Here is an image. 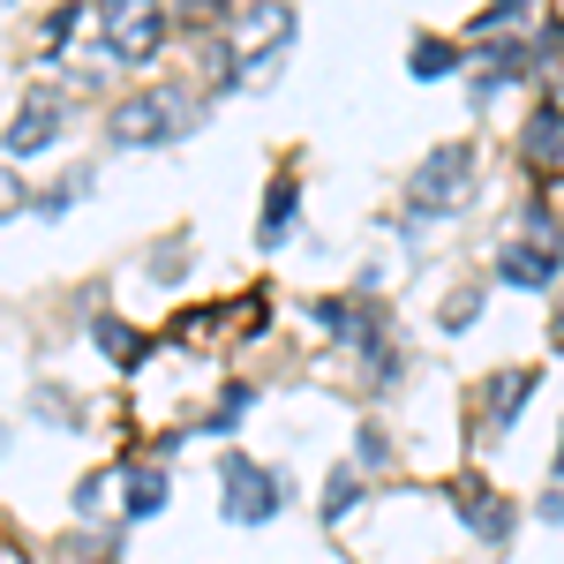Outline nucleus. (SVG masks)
<instances>
[{"mask_svg": "<svg viewBox=\"0 0 564 564\" xmlns=\"http://www.w3.org/2000/svg\"><path fill=\"white\" fill-rule=\"evenodd\" d=\"M106 505V475H84L76 481V512H98Z\"/></svg>", "mask_w": 564, "mask_h": 564, "instance_id": "4be33fe9", "label": "nucleus"}, {"mask_svg": "<svg viewBox=\"0 0 564 564\" xmlns=\"http://www.w3.org/2000/svg\"><path fill=\"white\" fill-rule=\"evenodd\" d=\"M15 204H23V188H15V174H8V166H0V212H15Z\"/></svg>", "mask_w": 564, "mask_h": 564, "instance_id": "b1692460", "label": "nucleus"}, {"mask_svg": "<svg viewBox=\"0 0 564 564\" xmlns=\"http://www.w3.org/2000/svg\"><path fill=\"white\" fill-rule=\"evenodd\" d=\"M475 196V143H436L430 159L406 174V218H452Z\"/></svg>", "mask_w": 564, "mask_h": 564, "instance_id": "7ed1b4c3", "label": "nucleus"}, {"mask_svg": "<svg viewBox=\"0 0 564 564\" xmlns=\"http://www.w3.org/2000/svg\"><path fill=\"white\" fill-rule=\"evenodd\" d=\"M204 121L181 90H135V98H121L113 113H106V143L113 151H159V143H174V135H188Z\"/></svg>", "mask_w": 564, "mask_h": 564, "instance_id": "f03ea898", "label": "nucleus"}, {"mask_svg": "<svg viewBox=\"0 0 564 564\" xmlns=\"http://www.w3.org/2000/svg\"><path fill=\"white\" fill-rule=\"evenodd\" d=\"M316 324H324L332 339H347L354 354H377V347H384V332H377V308H369V302H316Z\"/></svg>", "mask_w": 564, "mask_h": 564, "instance_id": "6e6552de", "label": "nucleus"}, {"mask_svg": "<svg viewBox=\"0 0 564 564\" xmlns=\"http://www.w3.org/2000/svg\"><path fill=\"white\" fill-rule=\"evenodd\" d=\"M61 129H68L61 98H53V90H31V98L15 106V121H8V135H0V143H8V159H39Z\"/></svg>", "mask_w": 564, "mask_h": 564, "instance_id": "423d86ee", "label": "nucleus"}, {"mask_svg": "<svg viewBox=\"0 0 564 564\" xmlns=\"http://www.w3.org/2000/svg\"><path fill=\"white\" fill-rule=\"evenodd\" d=\"M76 15H84V8H76V0H68V8H53V15H45V31H39V45H45V53H61V45H68V31H76Z\"/></svg>", "mask_w": 564, "mask_h": 564, "instance_id": "6ab92c4d", "label": "nucleus"}, {"mask_svg": "<svg viewBox=\"0 0 564 564\" xmlns=\"http://www.w3.org/2000/svg\"><path fill=\"white\" fill-rule=\"evenodd\" d=\"M406 68H414L422 84H436V76H452V68H459V45H444V39H414Z\"/></svg>", "mask_w": 564, "mask_h": 564, "instance_id": "dca6fc26", "label": "nucleus"}, {"mask_svg": "<svg viewBox=\"0 0 564 564\" xmlns=\"http://www.w3.org/2000/svg\"><path fill=\"white\" fill-rule=\"evenodd\" d=\"M354 459H361V467H384V459H391V436L377 430V422H369V430L354 436Z\"/></svg>", "mask_w": 564, "mask_h": 564, "instance_id": "aec40b11", "label": "nucleus"}, {"mask_svg": "<svg viewBox=\"0 0 564 564\" xmlns=\"http://www.w3.org/2000/svg\"><path fill=\"white\" fill-rule=\"evenodd\" d=\"M286 497H294V481L279 475V467H263L249 452H226L218 459V505H226V527H271L286 512Z\"/></svg>", "mask_w": 564, "mask_h": 564, "instance_id": "20e7f679", "label": "nucleus"}, {"mask_svg": "<svg viewBox=\"0 0 564 564\" xmlns=\"http://www.w3.org/2000/svg\"><path fill=\"white\" fill-rule=\"evenodd\" d=\"M354 505H361V475L354 467H332V481H324V527H347Z\"/></svg>", "mask_w": 564, "mask_h": 564, "instance_id": "2eb2a0df", "label": "nucleus"}, {"mask_svg": "<svg viewBox=\"0 0 564 564\" xmlns=\"http://www.w3.org/2000/svg\"><path fill=\"white\" fill-rule=\"evenodd\" d=\"M166 45V8L159 0H98V53H113L121 68H143Z\"/></svg>", "mask_w": 564, "mask_h": 564, "instance_id": "39448f33", "label": "nucleus"}, {"mask_svg": "<svg viewBox=\"0 0 564 564\" xmlns=\"http://www.w3.org/2000/svg\"><path fill=\"white\" fill-rule=\"evenodd\" d=\"M534 512H542V520H550V527H564V489H550V497H542Z\"/></svg>", "mask_w": 564, "mask_h": 564, "instance_id": "5701e85b", "label": "nucleus"}, {"mask_svg": "<svg viewBox=\"0 0 564 564\" xmlns=\"http://www.w3.org/2000/svg\"><path fill=\"white\" fill-rule=\"evenodd\" d=\"M475 316H481V294H459V302L444 308V332H467Z\"/></svg>", "mask_w": 564, "mask_h": 564, "instance_id": "412c9836", "label": "nucleus"}, {"mask_svg": "<svg viewBox=\"0 0 564 564\" xmlns=\"http://www.w3.org/2000/svg\"><path fill=\"white\" fill-rule=\"evenodd\" d=\"M294 218H302V181H294V174H279L271 188H263V226H257V241H263V249H286Z\"/></svg>", "mask_w": 564, "mask_h": 564, "instance_id": "9b49d317", "label": "nucleus"}, {"mask_svg": "<svg viewBox=\"0 0 564 564\" xmlns=\"http://www.w3.org/2000/svg\"><path fill=\"white\" fill-rule=\"evenodd\" d=\"M520 159L527 166H564V106H527Z\"/></svg>", "mask_w": 564, "mask_h": 564, "instance_id": "9d476101", "label": "nucleus"}, {"mask_svg": "<svg viewBox=\"0 0 564 564\" xmlns=\"http://www.w3.org/2000/svg\"><path fill=\"white\" fill-rule=\"evenodd\" d=\"M459 512H467V527H475L481 542H505V534H512V505H505V497H497L481 475L459 481Z\"/></svg>", "mask_w": 564, "mask_h": 564, "instance_id": "1a4fd4ad", "label": "nucleus"}, {"mask_svg": "<svg viewBox=\"0 0 564 564\" xmlns=\"http://www.w3.org/2000/svg\"><path fill=\"white\" fill-rule=\"evenodd\" d=\"M534 391V377L527 369H505V377H489V430L505 436L512 422H520V399Z\"/></svg>", "mask_w": 564, "mask_h": 564, "instance_id": "ddd939ff", "label": "nucleus"}, {"mask_svg": "<svg viewBox=\"0 0 564 564\" xmlns=\"http://www.w3.org/2000/svg\"><path fill=\"white\" fill-rule=\"evenodd\" d=\"M527 68L534 76H564V23H542V39L527 45Z\"/></svg>", "mask_w": 564, "mask_h": 564, "instance_id": "a211bd4d", "label": "nucleus"}, {"mask_svg": "<svg viewBox=\"0 0 564 564\" xmlns=\"http://www.w3.org/2000/svg\"><path fill=\"white\" fill-rule=\"evenodd\" d=\"M294 8L286 0H249L226 31V53H218V84L226 90H257L286 68V45H294Z\"/></svg>", "mask_w": 564, "mask_h": 564, "instance_id": "f257e3e1", "label": "nucleus"}, {"mask_svg": "<svg viewBox=\"0 0 564 564\" xmlns=\"http://www.w3.org/2000/svg\"><path fill=\"white\" fill-rule=\"evenodd\" d=\"M557 263L564 257H550V249H542V241H505V249H497V279H505V286H520V294H542V286H550V279H557Z\"/></svg>", "mask_w": 564, "mask_h": 564, "instance_id": "0eeeda50", "label": "nucleus"}, {"mask_svg": "<svg viewBox=\"0 0 564 564\" xmlns=\"http://www.w3.org/2000/svg\"><path fill=\"white\" fill-rule=\"evenodd\" d=\"M166 497H174L166 467H129V527L151 520V512H166Z\"/></svg>", "mask_w": 564, "mask_h": 564, "instance_id": "4468645a", "label": "nucleus"}, {"mask_svg": "<svg viewBox=\"0 0 564 564\" xmlns=\"http://www.w3.org/2000/svg\"><path fill=\"white\" fill-rule=\"evenodd\" d=\"M249 406H257V391H249V384H226V399H218L212 414H204V430H212V436L241 430V414H249Z\"/></svg>", "mask_w": 564, "mask_h": 564, "instance_id": "f3484780", "label": "nucleus"}, {"mask_svg": "<svg viewBox=\"0 0 564 564\" xmlns=\"http://www.w3.org/2000/svg\"><path fill=\"white\" fill-rule=\"evenodd\" d=\"M90 347L106 354L113 369H143V361H151V339H135L121 316H98V324H90Z\"/></svg>", "mask_w": 564, "mask_h": 564, "instance_id": "f8f14e48", "label": "nucleus"}]
</instances>
